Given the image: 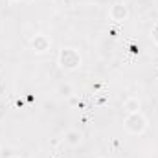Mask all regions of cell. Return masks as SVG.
I'll return each instance as SVG.
<instances>
[{"mask_svg": "<svg viewBox=\"0 0 158 158\" xmlns=\"http://www.w3.org/2000/svg\"><path fill=\"white\" fill-rule=\"evenodd\" d=\"M83 59H81V53H79L76 48H61L59 53H57V64L66 70V72H74L81 66Z\"/></svg>", "mask_w": 158, "mask_h": 158, "instance_id": "1", "label": "cell"}, {"mask_svg": "<svg viewBox=\"0 0 158 158\" xmlns=\"http://www.w3.org/2000/svg\"><path fill=\"white\" fill-rule=\"evenodd\" d=\"M123 127L129 134H134V136H140L147 131L149 127V121L147 118L142 114V112H132V114H127L123 119Z\"/></svg>", "mask_w": 158, "mask_h": 158, "instance_id": "2", "label": "cell"}, {"mask_svg": "<svg viewBox=\"0 0 158 158\" xmlns=\"http://www.w3.org/2000/svg\"><path fill=\"white\" fill-rule=\"evenodd\" d=\"M109 19L114 22H123L129 19V7L125 2H114L109 9Z\"/></svg>", "mask_w": 158, "mask_h": 158, "instance_id": "3", "label": "cell"}, {"mask_svg": "<svg viewBox=\"0 0 158 158\" xmlns=\"http://www.w3.org/2000/svg\"><path fill=\"white\" fill-rule=\"evenodd\" d=\"M50 46H52V40L48 39L46 35H42V33H37L33 39L30 40V48H31L35 53H44V52H48Z\"/></svg>", "mask_w": 158, "mask_h": 158, "instance_id": "4", "label": "cell"}, {"mask_svg": "<svg viewBox=\"0 0 158 158\" xmlns=\"http://www.w3.org/2000/svg\"><path fill=\"white\" fill-rule=\"evenodd\" d=\"M81 140H83V134L79 132L77 129H70V131H66V134H64V142H66L70 147H77L79 143H81Z\"/></svg>", "mask_w": 158, "mask_h": 158, "instance_id": "5", "label": "cell"}, {"mask_svg": "<svg viewBox=\"0 0 158 158\" xmlns=\"http://www.w3.org/2000/svg\"><path fill=\"white\" fill-rule=\"evenodd\" d=\"M140 107H142V103H140V99H138V98H129V99H125V103H123V109H125V112H127V114L142 112V110H140Z\"/></svg>", "mask_w": 158, "mask_h": 158, "instance_id": "6", "label": "cell"}, {"mask_svg": "<svg viewBox=\"0 0 158 158\" xmlns=\"http://www.w3.org/2000/svg\"><path fill=\"white\" fill-rule=\"evenodd\" d=\"M59 94H61V96H64V98H70V96L74 94V86H72L70 83H64V85H61V86H59Z\"/></svg>", "mask_w": 158, "mask_h": 158, "instance_id": "7", "label": "cell"}, {"mask_svg": "<svg viewBox=\"0 0 158 158\" xmlns=\"http://www.w3.org/2000/svg\"><path fill=\"white\" fill-rule=\"evenodd\" d=\"M151 39L155 40V44H158V24L151 30Z\"/></svg>", "mask_w": 158, "mask_h": 158, "instance_id": "8", "label": "cell"}, {"mask_svg": "<svg viewBox=\"0 0 158 158\" xmlns=\"http://www.w3.org/2000/svg\"><path fill=\"white\" fill-rule=\"evenodd\" d=\"M9 158H20V156H19V155H11Z\"/></svg>", "mask_w": 158, "mask_h": 158, "instance_id": "9", "label": "cell"}, {"mask_svg": "<svg viewBox=\"0 0 158 158\" xmlns=\"http://www.w3.org/2000/svg\"><path fill=\"white\" fill-rule=\"evenodd\" d=\"M7 2H13V4H15V2H20V0H7Z\"/></svg>", "mask_w": 158, "mask_h": 158, "instance_id": "10", "label": "cell"}, {"mask_svg": "<svg viewBox=\"0 0 158 158\" xmlns=\"http://www.w3.org/2000/svg\"><path fill=\"white\" fill-rule=\"evenodd\" d=\"M99 158H101V156H99Z\"/></svg>", "mask_w": 158, "mask_h": 158, "instance_id": "11", "label": "cell"}]
</instances>
